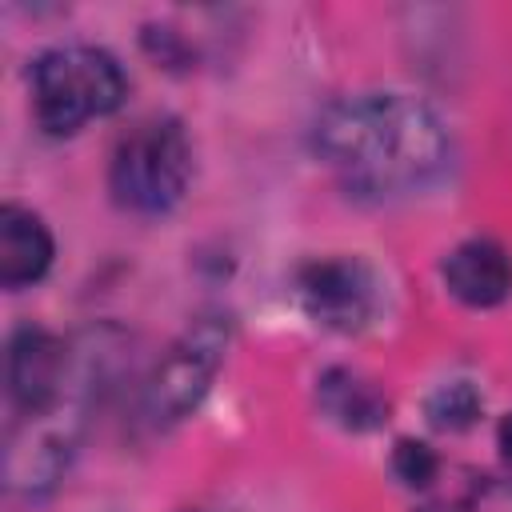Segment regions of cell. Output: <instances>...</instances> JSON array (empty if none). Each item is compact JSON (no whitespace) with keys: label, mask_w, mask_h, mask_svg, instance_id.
<instances>
[{"label":"cell","mask_w":512,"mask_h":512,"mask_svg":"<svg viewBox=\"0 0 512 512\" xmlns=\"http://www.w3.org/2000/svg\"><path fill=\"white\" fill-rule=\"evenodd\" d=\"M436 468H440L436 452H432L428 444H420V440H400L396 452H392V472H396L408 488H424V484L436 476Z\"/></svg>","instance_id":"obj_12"},{"label":"cell","mask_w":512,"mask_h":512,"mask_svg":"<svg viewBox=\"0 0 512 512\" xmlns=\"http://www.w3.org/2000/svg\"><path fill=\"white\" fill-rule=\"evenodd\" d=\"M192 180V144L176 116H148L132 124L108 160V192L124 212L164 216Z\"/></svg>","instance_id":"obj_4"},{"label":"cell","mask_w":512,"mask_h":512,"mask_svg":"<svg viewBox=\"0 0 512 512\" xmlns=\"http://www.w3.org/2000/svg\"><path fill=\"white\" fill-rule=\"evenodd\" d=\"M112 368V332H84L72 340V372L60 388V396L36 412V416H12L8 448H4V480L20 496H48L88 428V412L104 392Z\"/></svg>","instance_id":"obj_2"},{"label":"cell","mask_w":512,"mask_h":512,"mask_svg":"<svg viewBox=\"0 0 512 512\" xmlns=\"http://www.w3.org/2000/svg\"><path fill=\"white\" fill-rule=\"evenodd\" d=\"M484 408V396L472 380H448L428 396V424L440 432H464L468 424H476Z\"/></svg>","instance_id":"obj_11"},{"label":"cell","mask_w":512,"mask_h":512,"mask_svg":"<svg viewBox=\"0 0 512 512\" xmlns=\"http://www.w3.org/2000/svg\"><path fill=\"white\" fill-rule=\"evenodd\" d=\"M32 116L48 136H72L88 120L112 116L128 96L120 60L92 44H60L28 68Z\"/></svg>","instance_id":"obj_3"},{"label":"cell","mask_w":512,"mask_h":512,"mask_svg":"<svg viewBox=\"0 0 512 512\" xmlns=\"http://www.w3.org/2000/svg\"><path fill=\"white\" fill-rule=\"evenodd\" d=\"M316 156L360 200L428 188L452 160V136L412 92H356L332 100L312 128Z\"/></svg>","instance_id":"obj_1"},{"label":"cell","mask_w":512,"mask_h":512,"mask_svg":"<svg viewBox=\"0 0 512 512\" xmlns=\"http://www.w3.org/2000/svg\"><path fill=\"white\" fill-rule=\"evenodd\" d=\"M68 372H72V340L40 324H20L8 336L4 376H8V400L16 416L44 412L60 396Z\"/></svg>","instance_id":"obj_7"},{"label":"cell","mask_w":512,"mask_h":512,"mask_svg":"<svg viewBox=\"0 0 512 512\" xmlns=\"http://www.w3.org/2000/svg\"><path fill=\"white\" fill-rule=\"evenodd\" d=\"M228 332H232V324L224 312H200L168 344V352L156 360V368L148 372L144 392H140V416L152 428H172L200 408L216 372L224 368Z\"/></svg>","instance_id":"obj_5"},{"label":"cell","mask_w":512,"mask_h":512,"mask_svg":"<svg viewBox=\"0 0 512 512\" xmlns=\"http://www.w3.org/2000/svg\"><path fill=\"white\" fill-rule=\"evenodd\" d=\"M496 448H500V456L512 464V412L496 424Z\"/></svg>","instance_id":"obj_13"},{"label":"cell","mask_w":512,"mask_h":512,"mask_svg":"<svg viewBox=\"0 0 512 512\" xmlns=\"http://www.w3.org/2000/svg\"><path fill=\"white\" fill-rule=\"evenodd\" d=\"M56 256L48 224L24 208V204H4L0 208V284L8 292H20L36 280L48 276Z\"/></svg>","instance_id":"obj_9"},{"label":"cell","mask_w":512,"mask_h":512,"mask_svg":"<svg viewBox=\"0 0 512 512\" xmlns=\"http://www.w3.org/2000/svg\"><path fill=\"white\" fill-rule=\"evenodd\" d=\"M440 280L464 308H496L512 296V256L492 236H468L440 260Z\"/></svg>","instance_id":"obj_8"},{"label":"cell","mask_w":512,"mask_h":512,"mask_svg":"<svg viewBox=\"0 0 512 512\" xmlns=\"http://www.w3.org/2000/svg\"><path fill=\"white\" fill-rule=\"evenodd\" d=\"M304 316L328 332H360L380 312V280L360 256H324L296 272Z\"/></svg>","instance_id":"obj_6"},{"label":"cell","mask_w":512,"mask_h":512,"mask_svg":"<svg viewBox=\"0 0 512 512\" xmlns=\"http://www.w3.org/2000/svg\"><path fill=\"white\" fill-rule=\"evenodd\" d=\"M316 396H320L324 416L332 424L348 428V432H372V428H380L388 420V396L372 380H364V376H356L348 368L324 372Z\"/></svg>","instance_id":"obj_10"}]
</instances>
